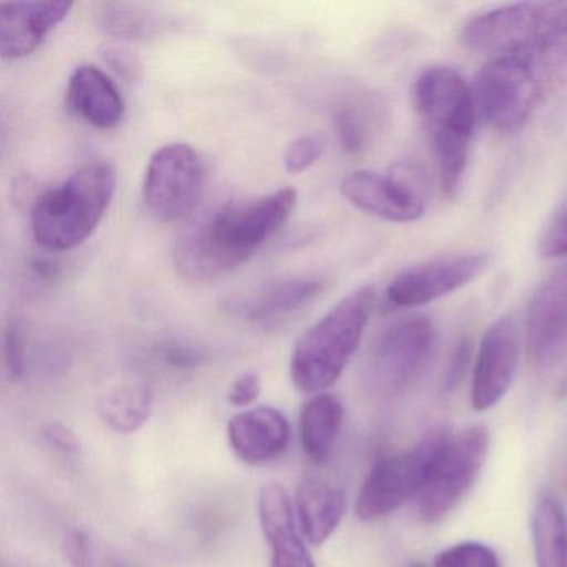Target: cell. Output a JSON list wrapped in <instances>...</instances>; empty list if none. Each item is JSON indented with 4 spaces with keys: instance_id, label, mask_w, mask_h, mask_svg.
<instances>
[{
    "instance_id": "obj_1",
    "label": "cell",
    "mask_w": 567,
    "mask_h": 567,
    "mask_svg": "<svg viewBox=\"0 0 567 567\" xmlns=\"http://www.w3.org/2000/svg\"><path fill=\"white\" fill-rule=\"evenodd\" d=\"M298 194L281 188L205 212L178 235L175 268L195 284L217 280L247 264L293 214Z\"/></svg>"
},
{
    "instance_id": "obj_2",
    "label": "cell",
    "mask_w": 567,
    "mask_h": 567,
    "mask_svg": "<svg viewBox=\"0 0 567 567\" xmlns=\"http://www.w3.org/2000/svg\"><path fill=\"white\" fill-rule=\"evenodd\" d=\"M567 84V35L497 55L474 85L480 117L494 131L516 132Z\"/></svg>"
},
{
    "instance_id": "obj_3",
    "label": "cell",
    "mask_w": 567,
    "mask_h": 567,
    "mask_svg": "<svg viewBox=\"0 0 567 567\" xmlns=\"http://www.w3.org/2000/svg\"><path fill=\"white\" fill-rule=\"evenodd\" d=\"M413 104L436 161L441 190H460L473 141L476 101L467 82L446 65L424 69L413 85Z\"/></svg>"
},
{
    "instance_id": "obj_4",
    "label": "cell",
    "mask_w": 567,
    "mask_h": 567,
    "mask_svg": "<svg viewBox=\"0 0 567 567\" xmlns=\"http://www.w3.org/2000/svg\"><path fill=\"white\" fill-rule=\"evenodd\" d=\"M374 301L373 287L358 288L301 334L290 360L291 383L298 391L320 394L340 380L363 340Z\"/></svg>"
},
{
    "instance_id": "obj_5",
    "label": "cell",
    "mask_w": 567,
    "mask_h": 567,
    "mask_svg": "<svg viewBox=\"0 0 567 567\" xmlns=\"http://www.w3.org/2000/svg\"><path fill=\"white\" fill-rule=\"evenodd\" d=\"M117 174L105 162L79 168L68 181L42 194L32 208V231L51 251L81 247L97 230L111 207Z\"/></svg>"
},
{
    "instance_id": "obj_6",
    "label": "cell",
    "mask_w": 567,
    "mask_h": 567,
    "mask_svg": "<svg viewBox=\"0 0 567 567\" xmlns=\"http://www.w3.org/2000/svg\"><path fill=\"white\" fill-rule=\"evenodd\" d=\"M567 35V2H520L471 19L461 44L481 54H511Z\"/></svg>"
},
{
    "instance_id": "obj_7",
    "label": "cell",
    "mask_w": 567,
    "mask_h": 567,
    "mask_svg": "<svg viewBox=\"0 0 567 567\" xmlns=\"http://www.w3.org/2000/svg\"><path fill=\"white\" fill-rule=\"evenodd\" d=\"M450 440L446 430H434L411 450L378 460L358 494V517L380 520L416 499Z\"/></svg>"
},
{
    "instance_id": "obj_8",
    "label": "cell",
    "mask_w": 567,
    "mask_h": 567,
    "mask_svg": "<svg viewBox=\"0 0 567 567\" xmlns=\"http://www.w3.org/2000/svg\"><path fill=\"white\" fill-rule=\"evenodd\" d=\"M205 165L192 145L167 144L158 148L145 171V207L155 218L165 224L185 220L190 217L205 190Z\"/></svg>"
},
{
    "instance_id": "obj_9",
    "label": "cell",
    "mask_w": 567,
    "mask_h": 567,
    "mask_svg": "<svg viewBox=\"0 0 567 567\" xmlns=\"http://www.w3.org/2000/svg\"><path fill=\"white\" fill-rule=\"evenodd\" d=\"M487 444L489 436L481 426L467 427L451 437L416 497L417 517L423 523H440L473 489L486 461Z\"/></svg>"
},
{
    "instance_id": "obj_10",
    "label": "cell",
    "mask_w": 567,
    "mask_h": 567,
    "mask_svg": "<svg viewBox=\"0 0 567 567\" xmlns=\"http://www.w3.org/2000/svg\"><path fill=\"white\" fill-rule=\"evenodd\" d=\"M434 347L430 318L413 315L391 324L374 344L368 381L377 393H403L423 374Z\"/></svg>"
},
{
    "instance_id": "obj_11",
    "label": "cell",
    "mask_w": 567,
    "mask_h": 567,
    "mask_svg": "<svg viewBox=\"0 0 567 567\" xmlns=\"http://www.w3.org/2000/svg\"><path fill=\"white\" fill-rule=\"evenodd\" d=\"M341 194L358 210L393 224L420 220L426 210L423 182L410 165H396L388 175L351 172L341 182Z\"/></svg>"
},
{
    "instance_id": "obj_12",
    "label": "cell",
    "mask_w": 567,
    "mask_h": 567,
    "mask_svg": "<svg viewBox=\"0 0 567 567\" xmlns=\"http://www.w3.org/2000/svg\"><path fill=\"white\" fill-rule=\"evenodd\" d=\"M491 255H450L406 268L391 280L386 298L400 308L421 307L466 287L487 270Z\"/></svg>"
},
{
    "instance_id": "obj_13",
    "label": "cell",
    "mask_w": 567,
    "mask_h": 567,
    "mask_svg": "<svg viewBox=\"0 0 567 567\" xmlns=\"http://www.w3.org/2000/svg\"><path fill=\"white\" fill-rule=\"evenodd\" d=\"M530 363L547 370L567 357V261L534 291L526 313Z\"/></svg>"
},
{
    "instance_id": "obj_14",
    "label": "cell",
    "mask_w": 567,
    "mask_h": 567,
    "mask_svg": "<svg viewBox=\"0 0 567 567\" xmlns=\"http://www.w3.org/2000/svg\"><path fill=\"white\" fill-rule=\"evenodd\" d=\"M519 364V337L513 318L501 317L487 328L474 364L471 404L476 411L496 406L513 384Z\"/></svg>"
},
{
    "instance_id": "obj_15",
    "label": "cell",
    "mask_w": 567,
    "mask_h": 567,
    "mask_svg": "<svg viewBox=\"0 0 567 567\" xmlns=\"http://www.w3.org/2000/svg\"><path fill=\"white\" fill-rule=\"evenodd\" d=\"M74 4L65 0L2 2L0 4V54L19 61L34 54L45 39L71 14Z\"/></svg>"
},
{
    "instance_id": "obj_16",
    "label": "cell",
    "mask_w": 567,
    "mask_h": 567,
    "mask_svg": "<svg viewBox=\"0 0 567 567\" xmlns=\"http://www.w3.org/2000/svg\"><path fill=\"white\" fill-rule=\"evenodd\" d=\"M258 517L270 547V567H317L308 553L297 511L284 486L267 484L261 487Z\"/></svg>"
},
{
    "instance_id": "obj_17",
    "label": "cell",
    "mask_w": 567,
    "mask_h": 567,
    "mask_svg": "<svg viewBox=\"0 0 567 567\" xmlns=\"http://www.w3.org/2000/svg\"><path fill=\"white\" fill-rule=\"evenodd\" d=\"M227 436L231 451L241 463L260 466L277 460L287 451L290 423L275 408H251L231 417Z\"/></svg>"
},
{
    "instance_id": "obj_18",
    "label": "cell",
    "mask_w": 567,
    "mask_h": 567,
    "mask_svg": "<svg viewBox=\"0 0 567 567\" xmlns=\"http://www.w3.org/2000/svg\"><path fill=\"white\" fill-rule=\"evenodd\" d=\"M68 104L82 121L102 131L118 127L125 117V102L117 85L94 65H81L69 79Z\"/></svg>"
},
{
    "instance_id": "obj_19",
    "label": "cell",
    "mask_w": 567,
    "mask_h": 567,
    "mask_svg": "<svg viewBox=\"0 0 567 567\" xmlns=\"http://www.w3.org/2000/svg\"><path fill=\"white\" fill-rule=\"evenodd\" d=\"M323 288V281L317 278L275 281L254 293L234 298L228 310L251 323H274L307 307Z\"/></svg>"
},
{
    "instance_id": "obj_20",
    "label": "cell",
    "mask_w": 567,
    "mask_h": 567,
    "mask_svg": "<svg viewBox=\"0 0 567 567\" xmlns=\"http://www.w3.org/2000/svg\"><path fill=\"white\" fill-rule=\"evenodd\" d=\"M297 519L311 546L327 543L347 514L348 496L341 487L307 477L297 489Z\"/></svg>"
},
{
    "instance_id": "obj_21",
    "label": "cell",
    "mask_w": 567,
    "mask_h": 567,
    "mask_svg": "<svg viewBox=\"0 0 567 567\" xmlns=\"http://www.w3.org/2000/svg\"><path fill=\"white\" fill-rule=\"evenodd\" d=\"M341 401L330 393L315 394L300 414V437L305 456L313 464L330 457L343 426Z\"/></svg>"
},
{
    "instance_id": "obj_22",
    "label": "cell",
    "mask_w": 567,
    "mask_h": 567,
    "mask_svg": "<svg viewBox=\"0 0 567 567\" xmlns=\"http://www.w3.org/2000/svg\"><path fill=\"white\" fill-rule=\"evenodd\" d=\"M537 567H567V517L554 497L543 496L533 517Z\"/></svg>"
},
{
    "instance_id": "obj_23",
    "label": "cell",
    "mask_w": 567,
    "mask_h": 567,
    "mask_svg": "<svg viewBox=\"0 0 567 567\" xmlns=\"http://www.w3.org/2000/svg\"><path fill=\"white\" fill-rule=\"evenodd\" d=\"M383 121V105L377 97L361 95L340 105L334 114L338 142L347 154L367 151Z\"/></svg>"
},
{
    "instance_id": "obj_24",
    "label": "cell",
    "mask_w": 567,
    "mask_h": 567,
    "mask_svg": "<svg viewBox=\"0 0 567 567\" xmlns=\"http://www.w3.org/2000/svg\"><path fill=\"white\" fill-rule=\"evenodd\" d=\"M154 396L145 386H122L105 394L99 403V416L118 434L137 433L152 416Z\"/></svg>"
},
{
    "instance_id": "obj_25",
    "label": "cell",
    "mask_w": 567,
    "mask_h": 567,
    "mask_svg": "<svg viewBox=\"0 0 567 567\" xmlns=\"http://www.w3.org/2000/svg\"><path fill=\"white\" fill-rule=\"evenodd\" d=\"M99 24L117 41H148L167 29L164 16L132 4H105Z\"/></svg>"
},
{
    "instance_id": "obj_26",
    "label": "cell",
    "mask_w": 567,
    "mask_h": 567,
    "mask_svg": "<svg viewBox=\"0 0 567 567\" xmlns=\"http://www.w3.org/2000/svg\"><path fill=\"white\" fill-rule=\"evenodd\" d=\"M433 567H501L496 553L480 543H461L437 554Z\"/></svg>"
},
{
    "instance_id": "obj_27",
    "label": "cell",
    "mask_w": 567,
    "mask_h": 567,
    "mask_svg": "<svg viewBox=\"0 0 567 567\" xmlns=\"http://www.w3.org/2000/svg\"><path fill=\"white\" fill-rule=\"evenodd\" d=\"M324 151H327V138L323 135H301L295 138L285 151V168L291 175L303 174L323 157Z\"/></svg>"
},
{
    "instance_id": "obj_28",
    "label": "cell",
    "mask_w": 567,
    "mask_h": 567,
    "mask_svg": "<svg viewBox=\"0 0 567 567\" xmlns=\"http://www.w3.org/2000/svg\"><path fill=\"white\" fill-rule=\"evenodd\" d=\"M4 370L12 383H19L25 374V337L19 321H11L4 331Z\"/></svg>"
},
{
    "instance_id": "obj_29",
    "label": "cell",
    "mask_w": 567,
    "mask_h": 567,
    "mask_svg": "<svg viewBox=\"0 0 567 567\" xmlns=\"http://www.w3.org/2000/svg\"><path fill=\"white\" fill-rule=\"evenodd\" d=\"M101 58L104 64L107 65L118 79L127 82V84H134V82H137L138 79L142 78L144 65H142L141 59H138L134 52L124 48V45H102Z\"/></svg>"
},
{
    "instance_id": "obj_30",
    "label": "cell",
    "mask_w": 567,
    "mask_h": 567,
    "mask_svg": "<svg viewBox=\"0 0 567 567\" xmlns=\"http://www.w3.org/2000/svg\"><path fill=\"white\" fill-rule=\"evenodd\" d=\"M537 251L544 258L567 257V205L540 235Z\"/></svg>"
},
{
    "instance_id": "obj_31",
    "label": "cell",
    "mask_w": 567,
    "mask_h": 567,
    "mask_svg": "<svg viewBox=\"0 0 567 567\" xmlns=\"http://www.w3.org/2000/svg\"><path fill=\"white\" fill-rule=\"evenodd\" d=\"M158 354L167 367L181 371L195 370V368L202 367L205 361V354L198 348L177 340L162 344Z\"/></svg>"
},
{
    "instance_id": "obj_32",
    "label": "cell",
    "mask_w": 567,
    "mask_h": 567,
    "mask_svg": "<svg viewBox=\"0 0 567 567\" xmlns=\"http://www.w3.org/2000/svg\"><path fill=\"white\" fill-rule=\"evenodd\" d=\"M261 394V381L258 374L244 373L234 381L228 390V403L231 406L247 408L257 403Z\"/></svg>"
},
{
    "instance_id": "obj_33",
    "label": "cell",
    "mask_w": 567,
    "mask_h": 567,
    "mask_svg": "<svg viewBox=\"0 0 567 567\" xmlns=\"http://www.w3.org/2000/svg\"><path fill=\"white\" fill-rule=\"evenodd\" d=\"M64 553L71 567H94L91 539L84 530L74 529L65 536Z\"/></svg>"
},
{
    "instance_id": "obj_34",
    "label": "cell",
    "mask_w": 567,
    "mask_h": 567,
    "mask_svg": "<svg viewBox=\"0 0 567 567\" xmlns=\"http://www.w3.org/2000/svg\"><path fill=\"white\" fill-rule=\"evenodd\" d=\"M471 344L467 340H461L456 350L451 354L450 363H447L446 373H444V390H454L463 380L466 373L467 363H470Z\"/></svg>"
},
{
    "instance_id": "obj_35",
    "label": "cell",
    "mask_w": 567,
    "mask_h": 567,
    "mask_svg": "<svg viewBox=\"0 0 567 567\" xmlns=\"http://www.w3.org/2000/svg\"><path fill=\"white\" fill-rule=\"evenodd\" d=\"M44 437L51 446L64 454H78L81 451V441L74 431L62 423H49L44 427Z\"/></svg>"
},
{
    "instance_id": "obj_36",
    "label": "cell",
    "mask_w": 567,
    "mask_h": 567,
    "mask_svg": "<svg viewBox=\"0 0 567 567\" xmlns=\"http://www.w3.org/2000/svg\"><path fill=\"white\" fill-rule=\"evenodd\" d=\"M557 396L567 398V373L564 374L563 380L557 384Z\"/></svg>"
},
{
    "instance_id": "obj_37",
    "label": "cell",
    "mask_w": 567,
    "mask_h": 567,
    "mask_svg": "<svg viewBox=\"0 0 567 567\" xmlns=\"http://www.w3.org/2000/svg\"><path fill=\"white\" fill-rule=\"evenodd\" d=\"M411 567H427V566H424L423 563H417V564H413V566Z\"/></svg>"
}]
</instances>
